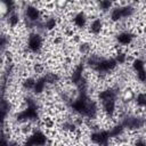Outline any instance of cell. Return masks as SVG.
<instances>
[{
    "label": "cell",
    "instance_id": "e0dca14e",
    "mask_svg": "<svg viewBox=\"0 0 146 146\" xmlns=\"http://www.w3.org/2000/svg\"><path fill=\"white\" fill-rule=\"evenodd\" d=\"M136 79L139 83H144L145 82V79H146V73H145V70L144 71H140V72H137L136 73Z\"/></svg>",
    "mask_w": 146,
    "mask_h": 146
},
{
    "label": "cell",
    "instance_id": "9a60e30c",
    "mask_svg": "<svg viewBox=\"0 0 146 146\" xmlns=\"http://www.w3.org/2000/svg\"><path fill=\"white\" fill-rule=\"evenodd\" d=\"M78 50H79V52H80L81 55L88 56V55H90L91 44H90L89 42H87V41H82V42H80V44H79V47H78Z\"/></svg>",
    "mask_w": 146,
    "mask_h": 146
},
{
    "label": "cell",
    "instance_id": "5b68a950",
    "mask_svg": "<svg viewBox=\"0 0 146 146\" xmlns=\"http://www.w3.org/2000/svg\"><path fill=\"white\" fill-rule=\"evenodd\" d=\"M88 21H89V16L84 10H78L72 16V24L74 25L75 29H80V30L86 29L88 26Z\"/></svg>",
    "mask_w": 146,
    "mask_h": 146
},
{
    "label": "cell",
    "instance_id": "ffe728a7",
    "mask_svg": "<svg viewBox=\"0 0 146 146\" xmlns=\"http://www.w3.org/2000/svg\"><path fill=\"white\" fill-rule=\"evenodd\" d=\"M90 146H99V145H97V144H92V145H90Z\"/></svg>",
    "mask_w": 146,
    "mask_h": 146
},
{
    "label": "cell",
    "instance_id": "277c9868",
    "mask_svg": "<svg viewBox=\"0 0 146 146\" xmlns=\"http://www.w3.org/2000/svg\"><path fill=\"white\" fill-rule=\"evenodd\" d=\"M137 39L136 33L132 32L131 30H124V31H120L115 34V41L116 44H119L120 47H129L130 44H132L135 42V40Z\"/></svg>",
    "mask_w": 146,
    "mask_h": 146
},
{
    "label": "cell",
    "instance_id": "ac0fdd59",
    "mask_svg": "<svg viewBox=\"0 0 146 146\" xmlns=\"http://www.w3.org/2000/svg\"><path fill=\"white\" fill-rule=\"evenodd\" d=\"M133 146H146V145H145V141H144L143 138H137L135 144H133Z\"/></svg>",
    "mask_w": 146,
    "mask_h": 146
},
{
    "label": "cell",
    "instance_id": "5bb4252c",
    "mask_svg": "<svg viewBox=\"0 0 146 146\" xmlns=\"http://www.w3.org/2000/svg\"><path fill=\"white\" fill-rule=\"evenodd\" d=\"M34 83H35V79L32 78V76H26L23 82H22V87L24 90H27V91H32L33 88H34Z\"/></svg>",
    "mask_w": 146,
    "mask_h": 146
},
{
    "label": "cell",
    "instance_id": "7c38bea8",
    "mask_svg": "<svg viewBox=\"0 0 146 146\" xmlns=\"http://www.w3.org/2000/svg\"><path fill=\"white\" fill-rule=\"evenodd\" d=\"M130 64H131V68H132V71H133L135 73L145 70V62H144V59L140 58V57L135 58Z\"/></svg>",
    "mask_w": 146,
    "mask_h": 146
},
{
    "label": "cell",
    "instance_id": "4fadbf2b",
    "mask_svg": "<svg viewBox=\"0 0 146 146\" xmlns=\"http://www.w3.org/2000/svg\"><path fill=\"white\" fill-rule=\"evenodd\" d=\"M133 102L137 106V108H144L145 106V102H146V97H145V92L144 91H139L135 95Z\"/></svg>",
    "mask_w": 146,
    "mask_h": 146
},
{
    "label": "cell",
    "instance_id": "30bf717a",
    "mask_svg": "<svg viewBox=\"0 0 146 146\" xmlns=\"http://www.w3.org/2000/svg\"><path fill=\"white\" fill-rule=\"evenodd\" d=\"M47 88V82L44 80L43 75H40L35 79V83H34V88H33V94L34 95H41Z\"/></svg>",
    "mask_w": 146,
    "mask_h": 146
},
{
    "label": "cell",
    "instance_id": "7a4b0ae2",
    "mask_svg": "<svg viewBox=\"0 0 146 146\" xmlns=\"http://www.w3.org/2000/svg\"><path fill=\"white\" fill-rule=\"evenodd\" d=\"M43 47V36L38 32H30L26 39V48L32 54H39Z\"/></svg>",
    "mask_w": 146,
    "mask_h": 146
},
{
    "label": "cell",
    "instance_id": "ba28073f",
    "mask_svg": "<svg viewBox=\"0 0 146 146\" xmlns=\"http://www.w3.org/2000/svg\"><path fill=\"white\" fill-rule=\"evenodd\" d=\"M108 18L113 24H117L120 22H122V16H121V10H120V6L117 5V2H114L113 8L110 10L108 13Z\"/></svg>",
    "mask_w": 146,
    "mask_h": 146
},
{
    "label": "cell",
    "instance_id": "2e32d148",
    "mask_svg": "<svg viewBox=\"0 0 146 146\" xmlns=\"http://www.w3.org/2000/svg\"><path fill=\"white\" fill-rule=\"evenodd\" d=\"M9 43H10L9 35H7L6 33H0V51L1 52L9 47Z\"/></svg>",
    "mask_w": 146,
    "mask_h": 146
},
{
    "label": "cell",
    "instance_id": "6da1fadb",
    "mask_svg": "<svg viewBox=\"0 0 146 146\" xmlns=\"http://www.w3.org/2000/svg\"><path fill=\"white\" fill-rule=\"evenodd\" d=\"M23 18H24V22L35 25L36 23L42 21V11L34 3H24Z\"/></svg>",
    "mask_w": 146,
    "mask_h": 146
},
{
    "label": "cell",
    "instance_id": "8992f818",
    "mask_svg": "<svg viewBox=\"0 0 146 146\" xmlns=\"http://www.w3.org/2000/svg\"><path fill=\"white\" fill-rule=\"evenodd\" d=\"M29 137L34 146H46L48 144V136L40 129L33 130V132Z\"/></svg>",
    "mask_w": 146,
    "mask_h": 146
},
{
    "label": "cell",
    "instance_id": "8fae6325",
    "mask_svg": "<svg viewBox=\"0 0 146 146\" xmlns=\"http://www.w3.org/2000/svg\"><path fill=\"white\" fill-rule=\"evenodd\" d=\"M96 6H97L96 9H98L100 13H110V10H111V9L113 8V6H114V2L108 1V0H103V1L97 2Z\"/></svg>",
    "mask_w": 146,
    "mask_h": 146
},
{
    "label": "cell",
    "instance_id": "3957f363",
    "mask_svg": "<svg viewBox=\"0 0 146 146\" xmlns=\"http://www.w3.org/2000/svg\"><path fill=\"white\" fill-rule=\"evenodd\" d=\"M90 140L92 144H97L99 146H111V137L107 129H99L92 131L90 133Z\"/></svg>",
    "mask_w": 146,
    "mask_h": 146
},
{
    "label": "cell",
    "instance_id": "d6986e66",
    "mask_svg": "<svg viewBox=\"0 0 146 146\" xmlns=\"http://www.w3.org/2000/svg\"><path fill=\"white\" fill-rule=\"evenodd\" d=\"M2 62H3V55H2V52L0 51V65L2 64Z\"/></svg>",
    "mask_w": 146,
    "mask_h": 146
},
{
    "label": "cell",
    "instance_id": "52a82bcc",
    "mask_svg": "<svg viewBox=\"0 0 146 146\" xmlns=\"http://www.w3.org/2000/svg\"><path fill=\"white\" fill-rule=\"evenodd\" d=\"M88 31L94 35L100 34L104 31V21L99 16L91 18V21L88 23Z\"/></svg>",
    "mask_w": 146,
    "mask_h": 146
},
{
    "label": "cell",
    "instance_id": "9c48e42d",
    "mask_svg": "<svg viewBox=\"0 0 146 146\" xmlns=\"http://www.w3.org/2000/svg\"><path fill=\"white\" fill-rule=\"evenodd\" d=\"M5 19H6V24H7L8 27L15 29L16 26H18V24H19V22H21V15H19V13L16 10V11H14V13L7 15V16L5 17Z\"/></svg>",
    "mask_w": 146,
    "mask_h": 146
}]
</instances>
